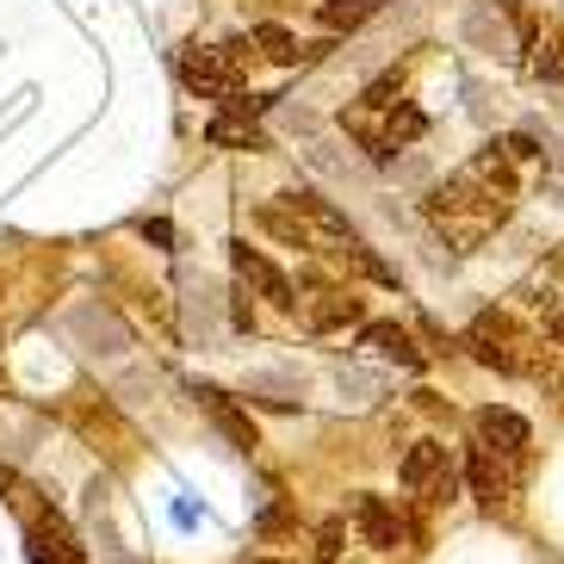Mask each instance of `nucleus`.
<instances>
[{"label": "nucleus", "instance_id": "nucleus-1", "mask_svg": "<svg viewBox=\"0 0 564 564\" xmlns=\"http://www.w3.org/2000/svg\"><path fill=\"white\" fill-rule=\"evenodd\" d=\"M398 478H403L410 497H429V502H453V497H459V471H453V459H447L441 441H415V447L403 453Z\"/></svg>", "mask_w": 564, "mask_h": 564}, {"label": "nucleus", "instance_id": "nucleus-2", "mask_svg": "<svg viewBox=\"0 0 564 564\" xmlns=\"http://www.w3.org/2000/svg\"><path fill=\"white\" fill-rule=\"evenodd\" d=\"M25 546H32V564H87L82 533L56 509H25Z\"/></svg>", "mask_w": 564, "mask_h": 564}, {"label": "nucleus", "instance_id": "nucleus-3", "mask_svg": "<svg viewBox=\"0 0 564 564\" xmlns=\"http://www.w3.org/2000/svg\"><path fill=\"white\" fill-rule=\"evenodd\" d=\"M471 429H478V447L497 453V459H521L528 441H533V429L514 410H502V403H484V410L471 415Z\"/></svg>", "mask_w": 564, "mask_h": 564}, {"label": "nucleus", "instance_id": "nucleus-4", "mask_svg": "<svg viewBox=\"0 0 564 564\" xmlns=\"http://www.w3.org/2000/svg\"><path fill=\"white\" fill-rule=\"evenodd\" d=\"M471 354H478L484 366H497V372H528V360L514 354V323L509 316H497V311H484L478 323H471Z\"/></svg>", "mask_w": 564, "mask_h": 564}, {"label": "nucleus", "instance_id": "nucleus-5", "mask_svg": "<svg viewBox=\"0 0 564 564\" xmlns=\"http://www.w3.org/2000/svg\"><path fill=\"white\" fill-rule=\"evenodd\" d=\"M285 205H292V212L304 217V230H311V242H329L335 254H348L354 242H360V236H354V224H348L341 212H335L329 199H316V193H292Z\"/></svg>", "mask_w": 564, "mask_h": 564}, {"label": "nucleus", "instance_id": "nucleus-6", "mask_svg": "<svg viewBox=\"0 0 564 564\" xmlns=\"http://www.w3.org/2000/svg\"><path fill=\"white\" fill-rule=\"evenodd\" d=\"M199 403H205V415L217 422V434L230 441L236 453H254L261 447V429H254V415L242 410V403L230 398V391H217V384H199Z\"/></svg>", "mask_w": 564, "mask_h": 564}, {"label": "nucleus", "instance_id": "nucleus-7", "mask_svg": "<svg viewBox=\"0 0 564 564\" xmlns=\"http://www.w3.org/2000/svg\"><path fill=\"white\" fill-rule=\"evenodd\" d=\"M230 261H236V280H242V285H254V292H261L267 304H280V311H292V304H299V299H292V285H285V273H280L273 261H267L261 249H249V242H236V249H230Z\"/></svg>", "mask_w": 564, "mask_h": 564}, {"label": "nucleus", "instance_id": "nucleus-8", "mask_svg": "<svg viewBox=\"0 0 564 564\" xmlns=\"http://www.w3.org/2000/svg\"><path fill=\"white\" fill-rule=\"evenodd\" d=\"M354 528H360V540L372 552H398V540H403L398 509H391L384 497H372V490H360V497H354Z\"/></svg>", "mask_w": 564, "mask_h": 564}, {"label": "nucleus", "instance_id": "nucleus-9", "mask_svg": "<svg viewBox=\"0 0 564 564\" xmlns=\"http://www.w3.org/2000/svg\"><path fill=\"white\" fill-rule=\"evenodd\" d=\"M181 82L199 87V94H230V51H193L181 56Z\"/></svg>", "mask_w": 564, "mask_h": 564}, {"label": "nucleus", "instance_id": "nucleus-10", "mask_svg": "<svg viewBox=\"0 0 564 564\" xmlns=\"http://www.w3.org/2000/svg\"><path fill=\"white\" fill-rule=\"evenodd\" d=\"M360 348L384 354V360H398V366H422V348H415L410 329H398V323H366V329H360Z\"/></svg>", "mask_w": 564, "mask_h": 564}, {"label": "nucleus", "instance_id": "nucleus-11", "mask_svg": "<svg viewBox=\"0 0 564 564\" xmlns=\"http://www.w3.org/2000/svg\"><path fill=\"white\" fill-rule=\"evenodd\" d=\"M465 490L490 509V502L502 497V465H497V453H484V447H471L465 453Z\"/></svg>", "mask_w": 564, "mask_h": 564}, {"label": "nucleus", "instance_id": "nucleus-12", "mask_svg": "<svg viewBox=\"0 0 564 564\" xmlns=\"http://www.w3.org/2000/svg\"><path fill=\"white\" fill-rule=\"evenodd\" d=\"M205 137L212 143H224V150H267V137L254 118H230V112H217L212 124H205Z\"/></svg>", "mask_w": 564, "mask_h": 564}, {"label": "nucleus", "instance_id": "nucleus-13", "mask_svg": "<svg viewBox=\"0 0 564 564\" xmlns=\"http://www.w3.org/2000/svg\"><path fill=\"white\" fill-rule=\"evenodd\" d=\"M348 323H360V299L354 292H323V304L311 311V329H348Z\"/></svg>", "mask_w": 564, "mask_h": 564}, {"label": "nucleus", "instance_id": "nucleus-14", "mask_svg": "<svg viewBox=\"0 0 564 564\" xmlns=\"http://www.w3.org/2000/svg\"><path fill=\"white\" fill-rule=\"evenodd\" d=\"M372 13H379V0H323V7H316V19H323L329 32H354V25H366Z\"/></svg>", "mask_w": 564, "mask_h": 564}, {"label": "nucleus", "instance_id": "nucleus-15", "mask_svg": "<svg viewBox=\"0 0 564 564\" xmlns=\"http://www.w3.org/2000/svg\"><path fill=\"white\" fill-rule=\"evenodd\" d=\"M261 224H267L273 236H280L285 249H316V242H311V230H304V217L292 212V205H285V212H280V205H261Z\"/></svg>", "mask_w": 564, "mask_h": 564}, {"label": "nucleus", "instance_id": "nucleus-16", "mask_svg": "<svg viewBox=\"0 0 564 564\" xmlns=\"http://www.w3.org/2000/svg\"><path fill=\"white\" fill-rule=\"evenodd\" d=\"M254 44H261V51L267 56H273V63H285V68H292V63H299V37H292V32H285V25H254Z\"/></svg>", "mask_w": 564, "mask_h": 564}, {"label": "nucleus", "instance_id": "nucleus-17", "mask_svg": "<svg viewBox=\"0 0 564 564\" xmlns=\"http://www.w3.org/2000/svg\"><path fill=\"white\" fill-rule=\"evenodd\" d=\"M341 540H348V528L341 521H323L316 528V558H341Z\"/></svg>", "mask_w": 564, "mask_h": 564}, {"label": "nucleus", "instance_id": "nucleus-18", "mask_svg": "<svg viewBox=\"0 0 564 564\" xmlns=\"http://www.w3.org/2000/svg\"><path fill=\"white\" fill-rule=\"evenodd\" d=\"M143 236H150L155 249H167V242H174V230H167V217H143Z\"/></svg>", "mask_w": 564, "mask_h": 564}, {"label": "nucleus", "instance_id": "nucleus-19", "mask_svg": "<svg viewBox=\"0 0 564 564\" xmlns=\"http://www.w3.org/2000/svg\"><path fill=\"white\" fill-rule=\"evenodd\" d=\"M546 335H552V341H564V311H552V316H546Z\"/></svg>", "mask_w": 564, "mask_h": 564}, {"label": "nucleus", "instance_id": "nucleus-20", "mask_svg": "<svg viewBox=\"0 0 564 564\" xmlns=\"http://www.w3.org/2000/svg\"><path fill=\"white\" fill-rule=\"evenodd\" d=\"M261 564H280V558H261Z\"/></svg>", "mask_w": 564, "mask_h": 564}]
</instances>
